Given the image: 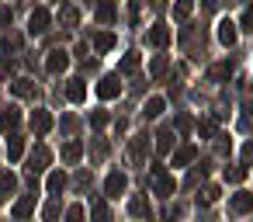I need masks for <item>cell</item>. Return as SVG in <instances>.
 I'll list each match as a JSON object with an SVG mask.
<instances>
[{
  "label": "cell",
  "mask_w": 253,
  "mask_h": 222,
  "mask_svg": "<svg viewBox=\"0 0 253 222\" xmlns=\"http://www.w3.org/2000/svg\"><path fill=\"white\" fill-rule=\"evenodd\" d=\"M250 205H253V194H243V191L229 201V208H232V212H250Z\"/></svg>",
  "instance_id": "cell-8"
},
{
  "label": "cell",
  "mask_w": 253,
  "mask_h": 222,
  "mask_svg": "<svg viewBox=\"0 0 253 222\" xmlns=\"http://www.w3.org/2000/svg\"><path fill=\"white\" fill-rule=\"evenodd\" d=\"M66 97H70V101H84V80H70Z\"/></svg>",
  "instance_id": "cell-11"
},
{
  "label": "cell",
  "mask_w": 253,
  "mask_h": 222,
  "mask_svg": "<svg viewBox=\"0 0 253 222\" xmlns=\"http://www.w3.org/2000/svg\"><path fill=\"white\" fill-rule=\"evenodd\" d=\"M146 39H149V45H167V42H170V32H167L163 25H156V28H153Z\"/></svg>",
  "instance_id": "cell-7"
},
{
  "label": "cell",
  "mask_w": 253,
  "mask_h": 222,
  "mask_svg": "<svg viewBox=\"0 0 253 222\" xmlns=\"http://www.w3.org/2000/svg\"><path fill=\"white\" fill-rule=\"evenodd\" d=\"M118 90H122V84H118V77H115V73H111V77H104V80L97 84V94H101V97H115Z\"/></svg>",
  "instance_id": "cell-2"
},
{
  "label": "cell",
  "mask_w": 253,
  "mask_h": 222,
  "mask_svg": "<svg viewBox=\"0 0 253 222\" xmlns=\"http://www.w3.org/2000/svg\"><path fill=\"white\" fill-rule=\"evenodd\" d=\"M187 160H194V146H184V149L173 153V167H184Z\"/></svg>",
  "instance_id": "cell-13"
},
{
  "label": "cell",
  "mask_w": 253,
  "mask_h": 222,
  "mask_svg": "<svg viewBox=\"0 0 253 222\" xmlns=\"http://www.w3.org/2000/svg\"><path fill=\"white\" fill-rule=\"evenodd\" d=\"M160 115H163V101H160V97H153V101L146 104V118H160Z\"/></svg>",
  "instance_id": "cell-16"
},
{
  "label": "cell",
  "mask_w": 253,
  "mask_h": 222,
  "mask_svg": "<svg viewBox=\"0 0 253 222\" xmlns=\"http://www.w3.org/2000/svg\"><path fill=\"white\" fill-rule=\"evenodd\" d=\"M45 25H49V11H42V7H39V11L32 14V21H28V32H32V35H42V32H45Z\"/></svg>",
  "instance_id": "cell-1"
},
{
  "label": "cell",
  "mask_w": 253,
  "mask_h": 222,
  "mask_svg": "<svg viewBox=\"0 0 253 222\" xmlns=\"http://www.w3.org/2000/svg\"><path fill=\"white\" fill-rule=\"evenodd\" d=\"M215 4H218V0H205V7H215Z\"/></svg>",
  "instance_id": "cell-30"
},
{
  "label": "cell",
  "mask_w": 253,
  "mask_h": 222,
  "mask_svg": "<svg viewBox=\"0 0 253 222\" xmlns=\"http://www.w3.org/2000/svg\"><path fill=\"white\" fill-rule=\"evenodd\" d=\"M14 184H18L14 174H0V198H7V194L14 191Z\"/></svg>",
  "instance_id": "cell-15"
},
{
  "label": "cell",
  "mask_w": 253,
  "mask_h": 222,
  "mask_svg": "<svg viewBox=\"0 0 253 222\" xmlns=\"http://www.w3.org/2000/svg\"><path fill=\"white\" fill-rule=\"evenodd\" d=\"M191 14V0H177V7H173V18H187Z\"/></svg>",
  "instance_id": "cell-21"
},
{
  "label": "cell",
  "mask_w": 253,
  "mask_h": 222,
  "mask_svg": "<svg viewBox=\"0 0 253 222\" xmlns=\"http://www.w3.org/2000/svg\"><path fill=\"white\" fill-rule=\"evenodd\" d=\"M49 125H52V118H49L45 111H35V115H32V129H35V132H45Z\"/></svg>",
  "instance_id": "cell-9"
},
{
  "label": "cell",
  "mask_w": 253,
  "mask_h": 222,
  "mask_svg": "<svg viewBox=\"0 0 253 222\" xmlns=\"http://www.w3.org/2000/svg\"><path fill=\"white\" fill-rule=\"evenodd\" d=\"M63 156H66V160H77V156H80V142H70V146L63 149Z\"/></svg>",
  "instance_id": "cell-23"
},
{
  "label": "cell",
  "mask_w": 253,
  "mask_h": 222,
  "mask_svg": "<svg viewBox=\"0 0 253 222\" xmlns=\"http://www.w3.org/2000/svg\"><path fill=\"white\" fill-rule=\"evenodd\" d=\"M94 45H97V52H108V49L115 45V35H108V32H101V35H94Z\"/></svg>",
  "instance_id": "cell-10"
},
{
  "label": "cell",
  "mask_w": 253,
  "mask_h": 222,
  "mask_svg": "<svg viewBox=\"0 0 253 222\" xmlns=\"http://www.w3.org/2000/svg\"><path fill=\"white\" fill-rule=\"evenodd\" d=\"M243 28L253 32V7H246V14H243Z\"/></svg>",
  "instance_id": "cell-26"
},
{
  "label": "cell",
  "mask_w": 253,
  "mask_h": 222,
  "mask_svg": "<svg viewBox=\"0 0 253 222\" xmlns=\"http://www.w3.org/2000/svg\"><path fill=\"white\" fill-rule=\"evenodd\" d=\"M97 18H101V21H111V18H115V4H111V0H104V4L97 7Z\"/></svg>",
  "instance_id": "cell-19"
},
{
  "label": "cell",
  "mask_w": 253,
  "mask_h": 222,
  "mask_svg": "<svg viewBox=\"0 0 253 222\" xmlns=\"http://www.w3.org/2000/svg\"><path fill=\"white\" fill-rule=\"evenodd\" d=\"M66 63H70V56H66L63 49H56V52L49 56V70H52V73H63V70H66Z\"/></svg>",
  "instance_id": "cell-5"
},
{
  "label": "cell",
  "mask_w": 253,
  "mask_h": 222,
  "mask_svg": "<svg viewBox=\"0 0 253 222\" xmlns=\"http://www.w3.org/2000/svg\"><path fill=\"white\" fill-rule=\"evenodd\" d=\"M66 222H84V212H80V208H70V212H66Z\"/></svg>",
  "instance_id": "cell-27"
},
{
  "label": "cell",
  "mask_w": 253,
  "mask_h": 222,
  "mask_svg": "<svg viewBox=\"0 0 253 222\" xmlns=\"http://www.w3.org/2000/svg\"><path fill=\"white\" fill-rule=\"evenodd\" d=\"M32 208H35V198H21V201L14 205V219H25Z\"/></svg>",
  "instance_id": "cell-14"
},
{
  "label": "cell",
  "mask_w": 253,
  "mask_h": 222,
  "mask_svg": "<svg viewBox=\"0 0 253 222\" xmlns=\"http://www.w3.org/2000/svg\"><path fill=\"white\" fill-rule=\"evenodd\" d=\"M18 118H21V115H18V108H14V104H7L4 111H0V129H4V132H7V129H14V125H18Z\"/></svg>",
  "instance_id": "cell-3"
},
{
  "label": "cell",
  "mask_w": 253,
  "mask_h": 222,
  "mask_svg": "<svg viewBox=\"0 0 253 222\" xmlns=\"http://www.w3.org/2000/svg\"><path fill=\"white\" fill-rule=\"evenodd\" d=\"M246 177V167H236V170H225V180H232V184H239Z\"/></svg>",
  "instance_id": "cell-22"
},
{
  "label": "cell",
  "mask_w": 253,
  "mask_h": 222,
  "mask_svg": "<svg viewBox=\"0 0 253 222\" xmlns=\"http://www.w3.org/2000/svg\"><path fill=\"white\" fill-rule=\"evenodd\" d=\"M45 160H49V153H45V149L32 153V160H28V163H32V174H35V170H42V167H45Z\"/></svg>",
  "instance_id": "cell-17"
},
{
  "label": "cell",
  "mask_w": 253,
  "mask_h": 222,
  "mask_svg": "<svg viewBox=\"0 0 253 222\" xmlns=\"http://www.w3.org/2000/svg\"><path fill=\"white\" fill-rule=\"evenodd\" d=\"M125 191V174H111L108 177V198H118Z\"/></svg>",
  "instance_id": "cell-6"
},
{
  "label": "cell",
  "mask_w": 253,
  "mask_h": 222,
  "mask_svg": "<svg viewBox=\"0 0 253 222\" xmlns=\"http://www.w3.org/2000/svg\"><path fill=\"white\" fill-rule=\"evenodd\" d=\"M21 149H25V139H21V135H11V142H7V156H11V160H18V156H21Z\"/></svg>",
  "instance_id": "cell-12"
},
{
  "label": "cell",
  "mask_w": 253,
  "mask_h": 222,
  "mask_svg": "<svg viewBox=\"0 0 253 222\" xmlns=\"http://www.w3.org/2000/svg\"><path fill=\"white\" fill-rule=\"evenodd\" d=\"M218 42H222V45H232V42H236V25H232V21H222V25H218Z\"/></svg>",
  "instance_id": "cell-4"
},
{
  "label": "cell",
  "mask_w": 253,
  "mask_h": 222,
  "mask_svg": "<svg viewBox=\"0 0 253 222\" xmlns=\"http://www.w3.org/2000/svg\"><path fill=\"white\" fill-rule=\"evenodd\" d=\"M132 212H135V215H149V205H146L142 198H135V201H132Z\"/></svg>",
  "instance_id": "cell-24"
},
{
  "label": "cell",
  "mask_w": 253,
  "mask_h": 222,
  "mask_svg": "<svg viewBox=\"0 0 253 222\" xmlns=\"http://www.w3.org/2000/svg\"><path fill=\"white\" fill-rule=\"evenodd\" d=\"M135 66H139V56H135V52H128V56L122 59V73H132Z\"/></svg>",
  "instance_id": "cell-20"
},
{
  "label": "cell",
  "mask_w": 253,
  "mask_h": 222,
  "mask_svg": "<svg viewBox=\"0 0 253 222\" xmlns=\"http://www.w3.org/2000/svg\"><path fill=\"white\" fill-rule=\"evenodd\" d=\"M90 122H94V125H104V122H108V115H104V111H94V115H90Z\"/></svg>",
  "instance_id": "cell-29"
},
{
  "label": "cell",
  "mask_w": 253,
  "mask_h": 222,
  "mask_svg": "<svg viewBox=\"0 0 253 222\" xmlns=\"http://www.w3.org/2000/svg\"><path fill=\"white\" fill-rule=\"evenodd\" d=\"M63 187H66V174H52V177H49V191H52V194H59Z\"/></svg>",
  "instance_id": "cell-18"
},
{
  "label": "cell",
  "mask_w": 253,
  "mask_h": 222,
  "mask_svg": "<svg viewBox=\"0 0 253 222\" xmlns=\"http://www.w3.org/2000/svg\"><path fill=\"white\" fill-rule=\"evenodd\" d=\"M243 163H246V167L253 163V142H246V149H243Z\"/></svg>",
  "instance_id": "cell-28"
},
{
  "label": "cell",
  "mask_w": 253,
  "mask_h": 222,
  "mask_svg": "<svg viewBox=\"0 0 253 222\" xmlns=\"http://www.w3.org/2000/svg\"><path fill=\"white\" fill-rule=\"evenodd\" d=\"M32 90H35V87H32L28 80H18V84H14V94H32Z\"/></svg>",
  "instance_id": "cell-25"
}]
</instances>
